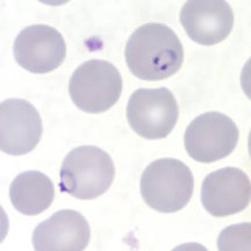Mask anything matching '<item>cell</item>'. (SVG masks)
<instances>
[{"label": "cell", "instance_id": "obj_1", "mask_svg": "<svg viewBox=\"0 0 251 251\" xmlns=\"http://www.w3.org/2000/svg\"><path fill=\"white\" fill-rule=\"evenodd\" d=\"M125 58L128 69L139 79L163 80L179 71L184 48L172 28L150 23L131 34L126 45Z\"/></svg>", "mask_w": 251, "mask_h": 251}, {"label": "cell", "instance_id": "obj_2", "mask_svg": "<svg viewBox=\"0 0 251 251\" xmlns=\"http://www.w3.org/2000/svg\"><path fill=\"white\" fill-rule=\"evenodd\" d=\"M59 188L79 200L102 196L114 181L111 156L94 146H81L65 156L59 172Z\"/></svg>", "mask_w": 251, "mask_h": 251}, {"label": "cell", "instance_id": "obj_3", "mask_svg": "<svg viewBox=\"0 0 251 251\" xmlns=\"http://www.w3.org/2000/svg\"><path fill=\"white\" fill-rule=\"evenodd\" d=\"M193 190L192 171L179 159H157L141 176L143 200L157 212L175 213L183 209L190 202Z\"/></svg>", "mask_w": 251, "mask_h": 251}, {"label": "cell", "instance_id": "obj_4", "mask_svg": "<svg viewBox=\"0 0 251 251\" xmlns=\"http://www.w3.org/2000/svg\"><path fill=\"white\" fill-rule=\"evenodd\" d=\"M122 77L112 63L90 59L80 64L69 81L72 102L86 113H103L112 108L122 93Z\"/></svg>", "mask_w": 251, "mask_h": 251}, {"label": "cell", "instance_id": "obj_5", "mask_svg": "<svg viewBox=\"0 0 251 251\" xmlns=\"http://www.w3.org/2000/svg\"><path fill=\"white\" fill-rule=\"evenodd\" d=\"M178 118V102L166 87L139 89L128 100V124L147 140L165 139L174 130Z\"/></svg>", "mask_w": 251, "mask_h": 251}, {"label": "cell", "instance_id": "obj_6", "mask_svg": "<svg viewBox=\"0 0 251 251\" xmlns=\"http://www.w3.org/2000/svg\"><path fill=\"white\" fill-rule=\"evenodd\" d=\"M240 131L230 118L219 112L197 117L185 131L184 146L199 163H214L228 157L236 148Z\"/></svg>", "mask_w": 251, "mask_h": 251}, {"label": "cell", "instance_id": "obj_7", "mask_svg": "<svg viewBox=\"0 0 251 251\" xmlns=\"http://www.w3.org/2000/svg\"><path fill=\"white\" fill-rule=\"evenodd\" d=\"M14 58L21 68L33 74H48L67 57V43L56 28L48 25L28 26L14 41Z\"/></svg>", "mask_w": 251, "mask_h": 251}, {"label": "cell", "instance_id": "obj_8", "mask_svg": "<svg viewBox=\"0 0 251 251\" xmlns=\"http://www.w3.org/2000/svg\"><path fill=\"white\" fill-rule=\"evenodd\" d=\"M40 113L29 101L7 99L0 105V148L12 156L33 151L42 137Z\"/></svg>", "mask_w": 251, "mask_h": 251}, {"label": "cell", "instance_id": "obj_9", "mask_svg": "<svg viewBox=\"0 0 251 251\" xmlns=\"http://www.w3.org/2000/svg\"><path fill=\"white\" fill-rule=\"evenodd\" d=\"M251 184L247 174L234 166L211 172L202 181L203 208L216 218L234 215L249 206Z\"/></svg>", "mask_w": 251, "mask_h": 251}, {"label": "cell", "instance_id": "obj_10", "mask_svg": "<svg viewBox=\"0 0 251 251\" xmlns=\"http://www.w3.org/2000/svg\"><path fill=\"white\" fill-rule=\"evenodd\" d=\"M179 19L188 37L202 46H214L227 39L235 20L233 9L225 0H188Z\"/></svg>", "mask_w": 251, "mask_h": 251}, {"label": "cell", "instance_id": "obj_11", "mask_svg": "<svg viewBox=\"0 0 251 251\" xmlns=\"http://www.w3.org/2000/svg\"><path fill=\"white\" fill-rule=\"evenodd\" d=\"M90 237L89 222L79 212L61 209L36 226L33 247L37 251H83Z\"/></svg>", "mask_w": 251, "mask_h": 251}, {"label": "cell", "instance_id": "obj_12", "mask_svg": "<svg viewBox=\"0 0 251 251\" xmlns=\"http://www.w3.org/2000/svg\"><path fill=\"white\" fill-rule=\"evenodd\" d=\"M55 198L54 184L40 171L21 172L9 186V199L24 215H39L51 206Z\"/></svg>", "mask_w": 251, "mask_h": 251}, {"label": "cell", "instance_id": "obj_13", "mask_svg": "<svg viewBox=\"0 0 251 251\" xmlns=\"http://www.w3.org/2000/svg\"><path fill=\"white\" fill-rule=\"evenodd\" d=\"M250 224L230 226L218 241L219 250H250Z\"/></svg>", "mask_w": 251, "mask_h": 251}]
</instances>
